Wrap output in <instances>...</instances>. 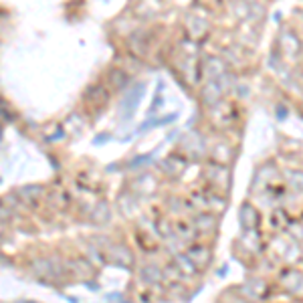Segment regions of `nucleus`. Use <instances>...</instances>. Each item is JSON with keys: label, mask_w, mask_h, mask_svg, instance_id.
Segmentation results:
<instances>
[{"label": "nucleus", "mask_w": 303, "mask_h": 303, "mask_svg": "<svg viewBox=\"0 0 303 303\" xmlns=\"http://www.w3.org/2000/svg\"><path fill=\"white\" fill-rule=\"evenodd\" d=\"M146 160H150V156H142V158H136V160L132 162V168H136V166H144L142 162H146Z\"/></svg>", "instance_id": "20e7f679"}, {"label": "nucleus", "mask_w": 303, "mask_h": 303, "mask_svg": "<svg viewBox=\"0 0 303 303\" xmlns=\"http://www.w3.org/2000/svg\"><path fill=\"white\" fill-rule=\"evenodd\" d=\"M144 85H140V87H132L128 93H125V99L121 101V109L128 113V117H130V113L138 107V103H140V97L144 95Z\"/></svg>", "instance_id": "f257e3e1"}, {"label": "nucleus", "mask_w": 303, "mask_h": 303, "mask_svg": "<svg viewBox=\"0 0 303 303\" xmlns=\"http://www.w3.org/2000/svg\"><path fill=\"white\" fill-rule=\"evenodd\" d=\"M109 83L113 85V87H123L125 83H128V75H125L121 69H113L111 73H109Z\"/></svg>", "instance_id": "f03ea898"}, {"label": "nucleus", "mask_w": 303, "mask_h": 303, "mask_svg": "<svg viewBox=\"0 0 303 303\" xmlns=\"http://www.w3.org/2000/svg\"><path fill=\"white\" fill-rule=\"evenodd\" d=\"M20 192L22 194H31V198H39L43 194V188L41 186H24Z\"/></svg>", "instance_id": "7ed1b4c3"}]
</instances>
